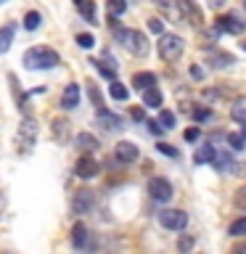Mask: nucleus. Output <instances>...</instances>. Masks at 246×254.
I'll list each match as a JSON object with an SVG mask.
<instances>
[{"instance_id": "nucleus-1", "label": "nucleus", "mask_w": 246, "mask_h": 254, "mask_svg": "<svg viewBox=\"0 0 246 254\" xmlns=\"http://www.w3.org/2000/svg\"><path fill=\"white\" fill-rule=\"evenodd\" d=\"M21 61L27 69H53L59 66V53L53 48H29Z\"/></svg>"}, {"instance_id": "nucleus-2", "label": "nucleus", "mask_w": 246, "mask_h": 254, "mask_svg": "<svg viewBox=\"0 0 246 254\" xmlns=\"http://www.w3.org/2000/svg\"><path fill=\"white\" fill-rule=\"evenodd\" d=\"M117 40L122 43L124 51H130L132 56H146L148 53V40L140 29H117Z\"/></svg>"}, {"instance_id": "nucleus-3", "label": "nucleus", "mask_w": 246, "mask_h": 254, "mask_svg": "<svg viewBox=\"0 0 246 254\" xmlns=\"http://www.w3.org/2000/svg\"><path fill=\"white\" fill-rule=\"evenodd\" d=\"M35 140H37V122L32 117H24L19 130H16V148H19V154H29L32 148H35Z\"/></svg>"}, {"instance_id": "nucleus-4", "label": "nucleus", "mask_w": 246, "mask_h": 254, "mask_svg": "<svg viewBox=\"0 0 246 254\" xmlns=\"http://www.w3.org/2000/svg\"><path fill=\"white\" fill-rule=\"evenodd\" d=\"M183 48H185V43H183L180 35H172V32H162L159 35V56L164 61H178L183 56Z\"/></svg>"}, {"instance_id": "nucleus-5", "label": "nucleus", "mask_w": 246, "mask_h": 254, "mask_svg": "<svg viewBox=\"0 0 246 254\" xmlns=\"http://www.w3.org/2000/svg\"><path fill=\"white\" fill-rule=\"evenodd\" d=\"M146 190H148V196L154 198V201H162V204H167L172 198V183L167 178H151Z\"/></svg>"}, {"instance_id": "nucleus-6", "label": "nucleus", "mask_w": 246, "mask_h": 254, "mask_svg": "<svg viewBox=\"0 0 246 254\" xmlns=\"http://www.w3.org/2000/svg\"><path fill=\"white\" fill-rule=\"evenodd\" d=\"M159 222L167 230H183L188 225V214L183 209H162L159 212Z\"/></svg>"}, {"instance_id": "nucleus-7", "label": "nucleus", "mask_w": 246, "mask_h": 254, "mask_svg": "<svg viewBox=\"0 0 246 254\" xmlns=\"http://www.w3.org/2000/svg\"><path fill=\"white\" fill-rule=\"evenodd\" d=\"M214 27H217L220 32H228V35H241V32L246 29V21L238 13H222V16H217Z\"/></svg>"}, {"instance_id": "nucleus-8", "label": "nucleus", "mask_w": 246, "mask_h": 254, "mask_svg": "<svg viewBox=\"0 0 246 254\" xmlns=\"http://www.w3.org/2000/svg\"><path fill=\"white\" fill-rule=\"evenodd\" d=\"M178 11H180V16H183V21L193 24V27H198V24L204 21L201 8H198L193 0H178Z\"/></svg>"}, {"instance_id": "nucleus-9", "label": "nucleus", "mask_w": 246, "mask_h": 254, "mask_svg": "<svg viewBox=\"0 0 246 254\" xmlns=\"http://www.w3.org/2000/svg\"><path fill=\"white\" fill-rule=\"evenodd\" d=\"M74 172H77V178H82V180H90L98 175V162L90 156V154H85L82 159H77V164H74Z\"/></svg>"}, {"instance_id": "nucleus-10", "label": "nucleus", "mask_w": 246, "mask_h": 254, "mask_svg": "<svg viewBox=\"0 0 246 254\" xmlns=\"http://www.w3.org/2000/svg\"><path fill=\"white\" fill-rule=\"evenodd\" d=\"M95 122H98V127H103V130H122V117L111 114L109 109H98Z\"/></svg>"}, {"instance_id": "nucleus-11", "label": "nucleus", "mask_w": 246, "mask_h": 254, "mask_svg": "<svg viewBox=\"0 0 246 254\" xmlns=\"http://www.w3.org/2000/svg\"><path fill=\"white\" fill-rule=\"evenodd\" d=\"M114 156L119 159V162H124V164H132L135 159H138V146L130 143V140H119L117 148H114Z\"/></svg>"}, {"instance_id": "nucleus-12", "label": "nucleus", "mask_w": 246, "mask_h": 254, "mask_svg": "<svg viewBox=\"0 0 246 254\" xmlns=\"http://www.w3.org/2000/svg\"><path fill=\"white\" fill-rule=\"evenodd\" d=\"M71 209H74V214H85L93 209V193L90 190H77V196L71 198Z\"/></svg>"}, {"instance_id": "nucleus-13", "label": "nucleus", "mask_w": 246, "mask_h": 254, "mask_svg": "<svg viewBox=\"0 0 246 254\" xmlns=\"http://www.w3.org/2000/svg\"><path fill=\"white\" fill-rule=\"evenodd\" d=\"M77 103H79V85L71 82V85H66V90L61 95V109L71 111V109H77Z\"/></svg>"}, {"instance_id": "nucleus-14", "label": "nucleus", "mask_w": 246, "mask_h": 254, "mask_svg": "<svg viewBox=\"0 0 246 254\" xmlns=\"http://www.w3.org/2000/svg\"><path fill=\"white\" fill-rule=\"evenodd\" d=\"M132 85H135V90H148V87L156 85V74H151V71H138V74L132 77Z\"/></svg>"}, {"instance_id": "nucleus-15", "label": "nucleus", "mask_w": 246, "mask_h": 254, "mask_svg": "<svg viewBox=\"0 0 246 254\" xmlns=\"http://www.w3.org/2000/svg\"><path fill=\"white\" fill-rule=\"evenodd\" d=\"M214 156H217L214 146H212V143H204V146L193 154V162L196 164H209V162H214Z\"/></svg>"}, {"instance_id": "nucleus-16", "label": "nucleus", "mask_w": 246, "mask_h": 254, "mask_svg": "<svg viewBox=\"0 0 246 254\" xmlns=\"http://www.w3.org/2000/svg\"><path fill=\"white\" fill-rule=\"evenodd\" d=\"M77 146L90 154V151L101 148V143H98V138H95V135H90V132H79V135H77Z\"/></svg>"}, {"instance_id": "nucleus-17", "label": "nucleus", "mask_w": 246, "mask_h": 254, "mask_svg": "<svg viewBox=\"0 0 246 254\" xmlns=\"http://www.w3.org/2000/svg\"><path fill=\"white\" fill-rule=\"evenodd\" d=\"M74 5H77V11L85 16V21L98 24V21H95V5H93V0H74Z\"/></svg>"}, {"instance_id": "nucleus-18", "label": "nucleus", "mask_w": 246, "mask_h": 254, "mask_svg": "<svg viewBox=\"0 0 246 254\" xmlns=\"http://www.w3.org/2000/svg\"><path fill=\"white\" fill-rule=\"evenodd\" d=\"M143 103L151 106V109H162V90H156V87L143 90Z\"/></svg>"}, {"instance_id": "nucleus-19", "label": "nucleus", "mask_w": 246, "mask_h": 254, "mask_svg": "<svg viewBox=\"0 0 246 254\" xmlns=\"http://www.w3.org/2000/svg\"><path fill=\"white\" fill-rule=\"evenodd\" d=\"M13 35H16L13 24H5V27H0V53H5L8 48H11V43H13Z\"/></svg>"}, {"instance_id": "nucleus-20", "label": "nucleus", "mask_w": 246, "mask_h": 254, "mask_svg": "<svg viewBox=\"0 0 246 254\" xmlns=\"http://www.w3.org/2000/svg\"><path fill=\"white\" fill-rule=\"evenodd\" d=\"M85 241H87V228L82 225V222H77V225L71 228V244L82 249V246H85Z\"/></svg>"}, {"instance_id": "nucleus-21", "label": "nucleus", "mask_w": 246, "mask_h": 254, "mask_svg": "<svg viewBox=\"0 0 246 254\" xmlns=\"http://www.w3.org/2000/svg\"><path fill=\"white\" fill-rule=\"evenodd\" d=\"M228 233L233 236V238H241V236H246V217H238V220L230 222Z\"/></svg>"}, {"instance_id": "nucleus-22", "label": "nucleus", "mask_w": 246, "mask_h": 254, "mask_svg": "<svg viewBox=\"0 0 246 254\" xmlns=\"http://www.w3.org/2000/svg\"><path fill=\"white\" fill-rule=\"evenodd\" d=\"M209 61H212L214 69H222V66H230V64H233V56L230 53H214Z\"/></svg>"}, {"instance_id": "nucleus-23", "label": "nucleus", "mask_w": 246, "mask_h": 254, "mask_svg": "<svg viewBox=\"0 0 246 254\" xmlns=\"http://www.w3.org/2000/svg\"><path fill=\"white\" fill-rule=\"evenodd\" d=\"M106 8H109V16H122L127 11V0H109Z\"/></svg>"}, {"instance_id": "nucleus-24", "label": "nucleus", "mask_w": 246, "mask_h": 254, "mask_svg": "<svg viewBox=\"0 0 246 254\" xmlns=\"http://www.w3.org/2000/svg\"><path fill=\"white\" fill-rule=\"evenodd\" d=\"M109 93H111V98H117V101H124L127 95H130V93H127V87H124L122 82H111Z\"/></svg>"}, {"instance_id": "nucleus-25", "label": "nucleus", "mask_w": 246, "mask_h": 254, "mask_svg": "<svg viewBox=\"0 0 246 254\" xmlns=\"http://www.w3.org/2000/svg\"><path fill=\"white\" fill-rule=\"evenodd\" d=\"M40 21H43V19H40V13H37V11H29L27 16H24V27H27L29 32H32V29H37V27H40Z\"/></svg>"}, {"instance_id": "nucleus-26", "label": "nucleus", "mask_w": 246, "mask_h": 254, "mask_svg": "<svg viewBox=\"0 0 246 254\" xmlns=\"http://www.w3.org/2000/svg\"><path fill=\"white\" fill-rule=\"evenodd\" d=\"M66 122H63V119H53V135H56V138H59V140H63V138H66Z\"/></svg>"}, {"instance_id": "nucleus-27", "label": "nucleus", "mask_w": 246, "mask_h": 254, "mask_svg": "<svg viewBox=\"0 0 246 254\" xmlns=\"http://www.w3.org/2000/svg\"><path fill=\"white\" fill-rule=\"evenodd\" d=\"M233 204L238 206V209L246 212V186H241V188H238L236 193H233Z\"/></svg>"}, {"instance_id": "nucleus-28", "label": "nucleus", "mask_w": 246, "mask_h": 254, "mask_svg": "<svg viewBox=\"0 0 246 254\" xmlns=\"http://www.w3.org/2000/svg\"><path fill=\"white\" fill-rule=\"evenodd\" d=\"M159 122L164 125V130H172V127H175V114H172V111H167V109H162V114H159Z\"/></svg>"}, {"instance_id": "nucleus-29", "label": "nucleus", "mask_w": 246, "mask_h": 254, "mask_svg": "<svg viewBox=\"0 0 246 254\" xmlns=\"http://www.w3.org/2000/svg\"><path fill=\"white\" fill-rule=\"evenodd\" d=\"M228 143L233 146V151H241V148H244V143H246V135H244V132H241V135L230 132V135H228Z\"/></svg>"}, {"instance_id": "nucleus-30", "label": "nucleus", "mask_w": 246, "mask_h": 254, "mask_svg": "<svg viewBox=\"0 0 246 254\" xmlns=\"http://www.w3.org/2000/svg\"><path fill=\"white\" fill-rule=\"evenodd\" d=\"M90 64H93V66L98 69V71H101V74L106 77V79H114V69H111V66H106L103 61H98V59H95V61H90Z\"/></svg>"}, {"instance_id": "nucleus-31", "label": "nucleus", "mask_w": 246, "mask_h": 254, "mask_svg": "<svg viewBox=\"0 0 246 254\" xmlns=\"http://www.w3.org/2000/svg\"><path fill=\"white\" fill-rule=\"evenodd\" d=\"M93 43H95V40H93V35H87V32H79V35H77V45L85 48V51H87V48H93Z\"/></svg>"}, {"instance_id": "nucleus-32", "label": "nucleus", "mask_w": 246, "mask_h": 254, "mask_svg": "<svg viewBox=\"0 0 246 254\" xmlns=\"http://www.w3.org/2000/svg\"><path fill=\"white\" fill-rule=\"evenodd\" d=\"M214 167H217L220 172H225V167H236V164H233V159H230V156L225 154V156H220V159L214 156Z\"/></svg>"}, {"instance_id": "nucleus-33", "label": "nucleus", "mask_w": 246, "mask_h": 254, "mask_svg": "<svg viewBox=\"0 0 246 254\" xmlns=\"http://www.w3.org/2000/svg\"><path fill=\"white\" fill-rule=\"evenodd\" d=\"M156 148L162 151L164 156H170V159H175V156H178V151H175V146H170V143H159Z\"/></svg>"}, {"instance_id": "nucleus-34", "label": "nucleus", "mask_w": 246, "mask_h": 254, "mask_svg": "<svg viewBox=\"0 0 246 254\" xmlns=\"http://www.w3.org/2000/svg\"><path fill=\"white\" fill-rule=\"evenodd\" d=\"M148 29L156 32V35H162V32H164V21L162 19H148Z\"/></svg>"}, {"instance_id": "nucleus-35", "label": "nucleus", "mask_w": 246, "mask_h": 254, "mask_svg": "<svg viewBox=\"0 0 246 254\" xmlns=\"http://www.w3.org/2000/svg\"><path fill=\"white\" fill-rule=\"evenodd\" d=\"M233 119L241 122V125H246V109L244 106H233Z\"/></svg>"}, {"instance_id": "nucleus-36", "label": "nucleus", "mask_w": 246, "mask_h": 254, "mask_svg": "<svg viewBox=\"0 0 246 254\" xmlns=\"http://www.w3.org/2000/svg\"><path fill=\"white\" fill-rule=\"evenodd\" d=\"M148 130L154 132V135H162L164 127H162V122H159V119H151V122H148Z\"/></svg>"}, {"instance_id": "nucleus-37", "label": "nucleus", "mask_w": 246, "mask_h": 254, "mask_svg": "<svg viewBox=\"0 0 246 254\" xmlns=\"http://www.w3.org/2000/svg\"><path fill=\"white\" fill-rule=\"evenodd\" d=\"M193 117L198 119V122H204V119H209V117H212V111H209V109H196V111H193Z\"/></svg>"}, {"instance_id": "nucleus-38", "label": "nucleus", "mask_w": 246, "mask_h": 254, "mask_svg": "<svg viewBox=\"0 0 246 254\" xmlns=\"http://www.w3.org/2000/svg\"><path fill=\"white\" fill-rule=\"evenodd\" d=\"M198 135H201V130H198V127H190V130L185 132V140L193 143V140H198Z\"/></svg>"}, {"instance_id": "nucleus-39", "label": "nucleus", "mask_w": 246, "mask_h": 254, "mask_svg": "<svg viewBox=\"0 0 246 254\" xmlns=\"http://www.w3.org/2000/svg\"><path fill=\"white\" fill-rule=\"evenodd\" d=\"M190 246H193V241H190V238H180V241H178V249H180V252H188Z\"/></svg>"}, {"instance_id": "nucleus-40", "label": "nucleus", "mask_w": 246, "mask_h": 254, "mask_svg": "<svg viewBox=\"0 0 246 254\" xmlns=\"http://www.w3.org/2000/svg\"><path fill=\"white\" fill-rule=\"evenodd\" d=\"M90 98H93L95 106H103V103H101V93H98V87H90Z\"/></svg>"}, {"instance_id": "nucleus-41", "label": "nucleus", "mask_w": 246, "mask_h": 254, "mask_svg": "<svg viewBox=\"0 0 246 254\" xmlns=\"http://www.w3.org/2000/svg\"><path fill=\"white\" fill-rule=\"evenodd\" d=\"M132 119H138V122H143V119H146V114H143L140 109H135V111H132Z\"/></svg>"}, {"instance_id": "nucleus-42", "label": "nucleus", "mask_w": 246, "mask_h": 254, "mask_svg": "<svg viewBox=\"0 0 246 254\" xmlns=\"http://www.w3.org/2000/svg\"><path fill=\"white\" fill-rule=\"evenodd\" d=\"M209 5L212 8H222V5H225V0H209Z\"/></svg>"}, {"instance_id": "nucleus-43", "label": "nucleus", "mask_w": 246, "mask_h": 254, "mask_svg": "<svg viewBox=\"0 0 246 254\" xmlns=\"http://www.w3.org/2000/svg\"><path fill=\"white\" fill-rule=\"evenodd\" d=\"M241 48H244V51H246V40H244V43H241Z\"/></svg>"}, {"instance_id": "nucleus-44", "label": "nucleus", "mask_w": 246, "mask_h": 254, "mask_svg": "<svg viewBox=\"0 0 246 254\" xmlns=\"http://www.w3.org/2000/svg\"><path fill=\"white\" fill-rule=\"evenodd\" d=\"M0 3H5V0H0Z\"/></svg>"}, {"instance_id": "nucleus-45", "label": "nucleus", "mask_w": 246, "mask_h": 254, "mask_svg": "<svg viewBox=\"0 0 246 254\" xmlns=\"http://www.w3.org/2000/svg\"><path fill=\"white\" fill-rule=\"evenodd\" d=\"M244 5H246V0H244Z\"/></svg>"}]
</instances>
